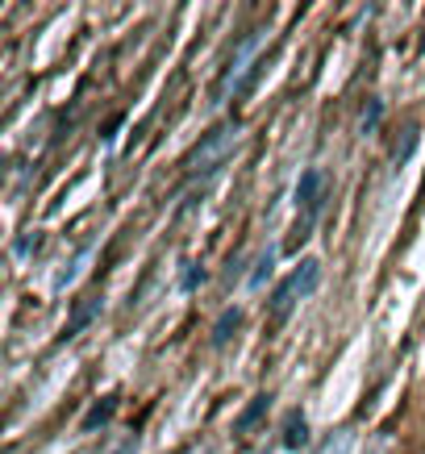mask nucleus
Wrapping results in <instances>:
<instances>
[{
  "label": "nucleus",
  "instance_id": "3",
  "mask_svg": "<svg viewBox=\"0 0 425 454\" xmlns=\"http://www.w3.org/2000/svg\"><path fill=\"white\" fill-rule=\"evenodd\" d=\"M230 134H233V125H221V129H209L205 138L196 142V151H193V167H201L205 159H217L213 151H221L225 142H230Z\"/></svg>",
  "mask_w": 425,
  "mask_h": 454
},
{
  "label": "nucleus",
  "instance_id": "8",
  "mask_svg": "<svg viewBox=\"0 0 425 454\" xmlns=\"http://www.w3.org/2000/svg\"><path fill=\"white\" fill-rule=\"evenodd\" d=\"M267 409H272V396H267V392H263L259 400H255V404H250L247 413H242V421H238V434H247V429H255L263 421V413H267Z\"/></svg>",
  "mask_w": 425,
  "mask_h": 454
},
{
  "label": "nucleus",
  "instance_id": "5",
  "mask_svg": "<svg viewBox=\"0 0 425 454\" xmlns=\"http://www.w3.org/2000/svg\"><path fill=\"white\" fill-rule=\"evenodd\" d=\"M105 309V296H92L88 304H75V313H71V321H67V330H63V338H71V333H80L83 325H92V317Z\"/></svg>",
  "mask_w": 425,
  "mask_h": 454
},
{
  "label": "nucleus",
  "instance_id": "1",
  "mask_svg": "<svg viewBox=\"0 0 425 454\" xmlns=\"http://www.w3.org/2000/svg\"><path fill=\"white\" fill-rule=\"evenodd\" d=\"M317 279H321V262H317V259H304L301 267H296V271H292V276L279 284V292L272 296V313L275 317H288L292 304L304 301V296H313Z\"/></svg>",
  "mask_w": 425,
  "mask_h": 454
},
{
  "label": "nucleus",
  "instance_id": "4",
  "mask_svg": "<svg viewBox=\"0 0 425 454\" xmlns=\"http://www.w3.org/2000/svg\"><path fill=\"white\" fill-rule=\"evenodd\" d=\"M117 404H122V396H117V392H109V396H100L97 404L88 409V417H83V429H88V434H92V429H100L113 413H117Z\"/></svg>",
  "mask_w": 425,
  "mask_h": 454
},
{
  "label": "nucleus",
  "instance_id": "9",
  "mask_svg": "<svg viewBox=\"0 0 425 454\" xmlns=\"http://www.w3.org/2000/svg\"><path fill=\"white\" fill-rule=\"evenodd\" d=\"M272 271H275V250H263L259 262H255V271H250V288H263V284L272 279Z\"/></svg>",
  "mask_w": 425,
  "mask_h": 454
},
{
  "label": "nucleus",
  "instance_id": "11",
  "mask_svg": "<svg viewBox=\"0 0 425 454\" xmlns=\"http://www.w3.org/2000/svg\"><path fill=\"white\" fill-rule=\"evenodd\" d=\"M201 276H205V271H201L196 262H188V267H179V284H184V288H196V284H201Z\"/></svg>",
  "mask_w": 425,
  "mask_h": 454
},
{
  "label": "nucleus",
  "instance_id": "13",
  "mask_svg": "<svg viewBox=\"0 0 425 454\" xmlns=\"http://www.w3.org/2000/svg\"><path fill=\"white\" fill-rule=\"evenodd\" d=\"M375 117H380V100H371L367 113H363V134H371V129H375Z\"/></svg>",
  "mask_w": 425,
  "mask_h": 454
},
{
  "label": "nucleus",
  "instance_id": "7",
  "mask_svg": "<svg viewBox=\"0 0 425 454\" xmlns=\"http://www.w3.org/2000/svg\"><path fill=\"white\" fill-rule=\"evenodd\" d=\"M238 330H242V309H225L217 321V330H213V346H225Z\"/></svg>",
  "mask_w": 425,
  "mask_h": 454
},
{
  "label": "nucleus",
  "instance_id": "10",
  "mask_svg": "<svg viewBox=\"0 0 425 454\" xmlns=\"http://www.w3.org/2000/svg\"><path fill=\"white\" fill-rule=\"evenodd\" d=\"M346 450H350V429H334L326 446H321V454H346Z\"/></svg>",
  "mask_w": 425,
  "mask_h": 454
},
{
  "label": "nucleus",
  "instance_id": "12",
  "mask_svg": "<svg viewBox=\"0 0 425 454\" xmlns=\"http://www.w3.org/2000/svg\"><path fill=\"white\" fill-rule=\"evenodd\" d=\"M413 138H417V129H413V125H409V129H405V138L397 142V154H392V159H397V167L405 163V159H409V146H413Z\"/></svg>",
  "mask_w": 425,
  "mask_h": 454
},
{
  "label": "nucleus",
  "instance_id": "6",
  "mask_svg": "<svg viewBox=\"0 0 425 454\" xmlns=\"http://www.w3.org/2000/svg\"><path fill=\"white\" fill-rule=\"evenodd\" d=\"M304 442H309V421L304 413H292L284 426V450H304Z\"/></svg>",
  "mask_w": 425,
  "mask_h": 454
},
{
  "label": "nucleus",
  "instance_id": "2",
  "mask_svg": "<svg viewBox=\"0 0 425 454\" xmlns=\"http://www.w3.org/2000/svg\"><path fill=\"white\" fill-rule=\"evenodd\" d=\"M326 184H329L326 171H321V167H309L301 176V184H296V205H301L304 213H313V208L326 200Z\"/></svg>",
  "mask_w": 425,
  "mask_h": 454
}]
</instances>
